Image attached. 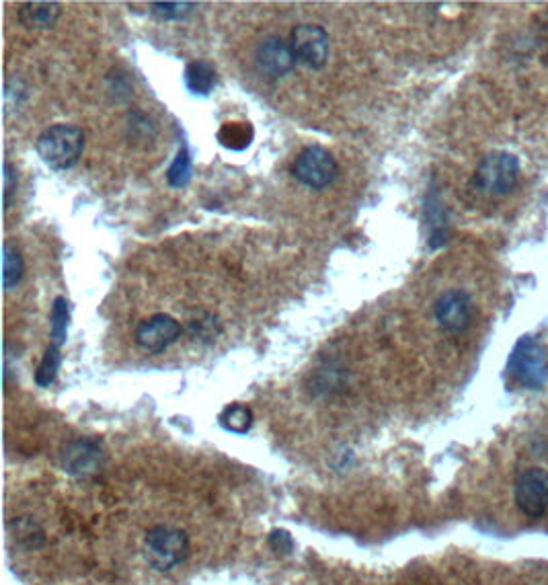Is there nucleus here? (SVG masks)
Here are the masks:
<instances>
[{"label":"nucleus","instance_id":"9","mask_svg":"<svg viewBox=\"0 0 548 585\" xmlns=\"http://www.w3.org/2000/svg\"><path fill=\"white\" fill-rule=\"evenodd\" d=\"M181 335V325L165 312L144 319L136 327V343L148 354H161L171 347Z\"/></svg>","mask_w":548,"mask_h":585},{"label":"nucleus","instance_id":"24","mask_svg":"<svg viewBox=\"0 0 548 585\" xmlns=\"http://www.w3.org/2000/svg\"><path fill=\"white\" fill-rule=\"evenodd\" d=\"M269 544H271V549L276 553L288 555V553L294 551V540L286 530H273L269 534Z\"/></svg>","mask_w":548,"mask_h":585},{"label":"nucleus","instance_id":"1","mask_svg":"<svg viewBox=\"0 0 548 585\" xmlns=\"http://www.w3.org/2000/svg\"><path fill=\"white\" fill-rule=\"evenodd\" d=\"M37 154L54 171L72 169L85 150V134L78 126L56 124L37 138Z\"/></svg>","mask_w":548,"mask_h":585},{"label":"nucleus","instance_id":"15","mask_svg":"<svg viewBox=\"0 0 548 585\" xmlns=\"http://www.w3.org/2000/svg\"><path fill=\"white\" fill-rule=\"evenodd\" d=\"M253 126L249 122H228L218 130V142L228 150H245L253 142Z\"/></svg>","mask_w":548,"mask_h":585},{"label":"nucleus","instance_id":"16","mask_svg":"<svg viewBox=\"0 0 548 585\" xmlns=\"http://www.w3.org/2000/svg\"><path fill=\"white\" fill-rule=\"evenodd\" d=\"M25 263L19 249L13 243H5L3 247V286L7 292L15 290L23 278Z\"/></svg>","mask_w":548,"mask_h":585},{"label":"nucleus","instance_id":"18","mask_svg":"<svg viewBox=\"0 0 548 585\" xmlns=\"http://www.w3.org/2000/svg\"><path fill=\"white\" fill-rule=\"evenodd\" d=\"M220 425L232 434H247L253 425V411L247 405H228L220 415Z\"/></svg>","mask_w":548,"mask_h":585},{"label":"nucleus","instance_id":"7","mask_svg":"<svg viewBox=\"0 0 548 585\" xmlns=\"http://www.w3.org/2000/svg\"><path fill=\"white\" fill-rule=\"evenodd\" d=\"M290 46L296 62L321 70L329 58V33L321 25H298L290 35Z\"/></svg>","mask_w":548,"mask_h":585},{"label":"nucleus","instance_id":"19","mask_svg":"<svg viewBox=\"0 0 548 585\" xmlns=\"http://www.w3.org/2000/svg\"><path fill=\"white\" fill-rule=\"evenodd\" d=\"M60 364H62L60 347L52 343L44 351V358H42V362H39V366L35 370V384L39 388H48L50 384H54V380L58 376V370H60Z\"/></svg>","mask_w":548,"mask_h":585},{"label":"nucleus","instance_id":"22","mask_svg":"<svg viewBox=\"0 0 548 585\" xmlns=\"http://www.w3.org/2000/svg\"><path fill=\"white\" fill-rule=\"evenodd\" d=\"M15 534H17V540L21 544H25L27 549H37V546L44 544V530L39 528L33 520L29 518H23L15 524Z\"/></svg>","mask_w":548,"mask_h":585},{"label":"nucleus","instance_id":"6","mask_svg":"<svg viewBox=\"0 0 548 585\" xmlns=\"http://www.w3.org/2000/svg\"><path fill=\"white\" fill-rule=\"evenodd\" d=\"M518 510L528 518H540L548 512V471L532 466L522 471L514 485Z\"/></svg>","mask_w":548,"mask_h":585},{"label":"nucleus","instance_id":"8","mask_svg":"<svg viewBox=\"0 0 548 585\" xmlns=\"http://www.w3.org/2000/svg\"><path fill=\"white\" fill-rule=\"evenodd\" d=\"M434 317L448 333H462L473 323V300L464 290H448L434 304Z\"/></svg>","mask_w":548,"mask_h":585},{"label":"nucleus","instance_id":"14","mask_svg":"<svg viewBox=\"0 0 548 585\" xmlns=\"http://www.w3.org/2000/svg\"><path fill=\"white\" fill-rule=\"evenodd\" d=\"M185 85L193 95H208L216 85V68L208 60H195L185 68Z\"/></svg>","mask_w":548,"mask_h":585},{"label":"nucleus","instance_id":"20","mask_svg":"<svg viewBox=\"0 0 548 585\" xmlns=\"http://www.w3.org/2000/svg\"><path fill=\"white\" fill-rule=\"evenodd\" d=\"M167 181L171 187H185L191 181V156L185 144L177 150L175 161L167 171Z\"/></svg>","mask_w":548,"mask_h":585},{"label":"nucleus","instance_id":"10","mask_svg":"<svg viewBox=\"0 0 548 585\" xmlns=\"http://www.w3.org/2000/svg\"><path fill=\"white\" fill-rule=\"evenodd\" d=\"M255 62L263 74L271 78H280L286 76L296 66V56L292 52L290 42H286L284 37L269 35L257 46Z\"/></svg>","mask_w":548,"mask_h":585},{"label":"nucleus","instance_id":"23","mask_svg":"<svg viewBox=\"0 0 548 585\" xmlns=\"http://www.w3.org/2000/svg\"><path fill=\"white\" fill-rule=\"evenodd\" d=\"M3 171H5V175H3V200H5V210H9L11 208V202H13V195L17 193V185H19V179H17V171H15V167L9 163V161H5V167H3Z\"/></svg>","mask_w":548,"mask_h":585},{"label":"nucleus","instance_id":"4","mask_svg":"<svg viewBox=\"0 0 548 585\" xmlns=\"http://www.w3.org/2000/svg\"><path fill=\"white\" fill-rule=\"evenodd\" d=\"M144 555L156 571H171L189 555V538L173 526H154L144 538Z\"/></svg>","mask_w":548,"mask_h":585},{"label":"nucleus","instance_id":"11","mask_svg":"<svg viewBox=\"0 0 548 585\" xmlns=\"http://www.w3.org/2000/svg\"><path fill=\"white\" fill-rule=\"evenodd\" d=\"M103 464V448L93 438H78L70 442L62 454L64 471L72 477H89Z\"/></svg>","mask_w":548,"mask_h":585},{"label":"nucleus","instance_id":"13","mask_svg":"<svg viewBox=\"0 0 548 585\" xmlns=\"http://www.w3.org/2000/svg\"><path fill=\"white\" fill-rule=\"evenodd\" d=\"M425 218L429 224V247L438 249L448 241V218L438 191H432L427 195Z\"/></svg>","mask_w":548,"mask_h":585},{"label":"nucleus","instance_id":"2","mask_svg":"<svg viewBox=\"0 0 548 585\" xmlns=\"http://www.w3.org/2000/svg\"><path fill=\"white\" fill-rule=\"evenodd\" d=\"M520 177V161L512 152H491L479 163L473 187L491 198H503L510 193Z\"/></svg>","mask_w":548,"mask_h":585},{"label":"nucleus","instance_id":"5","mask_svg":"<svg viewBox=\"0 0 548 585\" xmlns=\"http://www.w3.org/2000/svg\"><path fill=\"white\" fill-rule=\"evenodd\" d=\"M292 175L310 189H325L337 179L339 165L327 148L312 144L296 156Z\"/></svg>","mask_w":548,"mask_h":585},{"label":"nucleus","instance_id":"21","mask_svg":"<svg viewBox=\"0 0 548 585\" xmlns=\"http://www.w3.org/2000/svg\"><path fill=\"white\" fill-rule=\"evenodd\" d=\"M195 9V3H152L150 13L161 21L187 19Z\"/></svg>","mask_w":548,"mask_h":585},{"label":"nucleus","instance_id":"12","mask_svg":"<svg viewBox=\"0 0 548 585\" xmlns=\"http://www.w3.org/2000/svg\"><path fill=\"white\" fill-rule=\"evenodd\" d=\"M62 15L58 3H23L19 7V21L27 29H52Z\"/></svg>","mask_w":548,"mask_h":585},{"label":"nucleus","instance_id":"3","mask_svg":"<svg viewBox=\"0 0 548 585\" xmlns=\"http://www.w3.org/2000/svg\"><path fill=\"white\" fill-rule=\"evenodd\" d=\"M512 380L526 390H540L548 380V354L534 337H522L507 362Z\"/></svg>","mask_w":548,"mask_h":585},{"label":"nucleus","instance_id":"17","mask_svg":"<svg viewBox=\"0 0 548 585\" xmlns=\"http://www.w3.org/2000/svg\"><path fill=\"white\" fill-rule=\"evenodd\" d=\"M68 323H70V302L64 296H58L52 304V315H50V339L54 345L62 347L66 343Z\"/></svg>","mask_w":548,"mask_h":585}]
</instances>
